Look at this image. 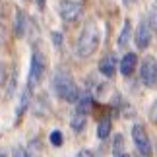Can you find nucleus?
<instances>
[{"label": "nucleus", "mask_w": 157, "mask_h": 157, "mask_svg": "<svg viewBox=\"0 0 157 157\" xmlns=\"http://www.w3.org/2000/svg\"><path fill=\"white\" fill-rule=\"evenodd\" d=\"M52 87H54V93H56L60 99L68 101V103H76V101L80 99L76 83H74L72 76L66 70H58L56 74H54V78H52Z\"/></svg>", "instance_id": "f257e3e1"}, {"label": "nucleus", "mask_w": 157, "mask_h": 157, "mask_svg": "<svg viewBox=\"0 0 157 157\" xmlns=\"http://www.w3.org/2000/svg\"><path fill=\"white\" fill-rule=\"evenodd\" d=\"M99 47V31H97V25L95 23H86L83 31L80 35L76 43V56L80 58H87L89 54H93Z\"/></svg>", "instance_id": "f03ea898"}, {"label": "nucleus", "mask_w": 157, "mask_h": 157, "mask_svg": "<svg viewBox=\"0 0 157 157\" xmlns=\"http://www.w3.org/2000/svg\"><path fill=\"white\" fill-rule=\"evenodd\" d=\"M45 68H47L45 56L39 51H35L31 54V66H29V87H35L41 80H43Z\"/></svg>", "instance_id": "7ed1b4c3"}, {"label": "nucleus", "mask_w": 157, "mask_h": 157, "mask_svg": "<svg viewBox=\"0 0 157 157\" xmlns=\"http://www.w3.org/2000/svg\"><path fill=\"white\" fill-rule=\"evenodd\" d=\"M140 78L146 87H155L157 86V62L153 56H146L140 66Z\"/></svg>", "instance_id": "20e7f679"}, {"label": "nucleus", "mask_w": 157, "mask_h": 157, "mask_svg": "<svg viewBox=\"0 0 157 157\" xmlns=\"http://www.w3.org/2000/svg\"><path fill=\"white\" fill-rule=\"evenodd\" d=\"M132 140H134L136 149L144 157H149V155H151V142H149L147 132H146V128H144L142 124H134V128H132Z\"/></svg>", "instance_id": "39448f33"}, {"label": "nucleus", "mask_w": 157, "mask_h": 157, "mask_svg": "<svg viewBox=\"0 0 157 157\" xmlns=\"http://www.w3.org/2000/svg\"><path fill=\"white\" fill-rule=\"evenodd\" d=\"M58 12L64 21H74L82 16V4L72 2V0H62L58 6Z\"/></svg>", "instance_id": "423d86ee"}, {"label": "nucleus", "mask_w": 157, "mask_h": 157, "mask_svg": "<svg viewBox=\"0 0 157 157\" xmlns=\"http://www.w3.org/2000/svg\"><path fill=\"white\" fill-rule=\"evenodd\" d=\"M151 37H153V31H151V25L147 23V20H144L140 25H138V31H136V47L138 49H147L149 43H151Z\"/></svg>", "instance_id": "0eeeda50"}, {"label": "nucleus", "mask_w": 157, "mask_h": 157, "mask_svg": "<svg viewBox=\"0 0 157 157\" xmlns=\"http://www.w3.org/2000/svg\"><path fill=\"white\" fill-rule=\"evenodd\" d=\"M136 64H138V56L134 52L124 54L122 60H120V72H122V76H132V74H134Z\"/></svg>", "instance_id": "6e6552de"}, {"label": "nucleus", "mask_w": 157, "mask_h": 157, "mask_svg": "<svg viewBox=\"0 0 157 157\" xmlns=\"http://www.w3.org/2000/svg\"><path fill=\"white\" fill-rule=\"evenodd\" d=\"M99 72L107 78H113L114 72H117V58L113 56V54H109V56H105L103 60L99 62Z\"/></svg>", "instance_id": "1a4fd4ad"}, {"label": "nucleus", "mask_w": 157, "mask_h": 157, "mask_svg": "<svg viewBox=\"0 0 157 157\" xmlns=\"http://www.w3.org/2000/svg\"><path fill=\"white\" fill-rule=\"evenodd\" d=\"M89 111H91V97H89V95H82V97L76 101V113L87 117Z\"/></svg>", "instance_id": "9d476101"}, {"label": "nucleus", "mask_w": 157, "mask_h": 157, "mask_svg": "<svg viewBox=\"0 0 157 157\" xmlns=\"http://www.w3.org/2000/svg\"><path fill=\"white\" fill-rule=\"evenodd\" d=\"M25 16H23V12L21 10H17L16 12V21H14V33L17 35V37H23V33H25Z\"/></svg>", "instance_id": "9b49d317"}, {"label": "nucleus", "mask_w": 157, "mask_h": 157, "mask_svg": "<svg viewBox=\"0 0 157 157\" xmlns=\"http://www.w3.org/2000/svg\"><path fill=\"white\" fill-rule=\"evenodd\" d=\"M130 33H132V25H130V21L126 20V21H124L122 31H120V37H118V49H124V47L128 45V41H130Z\"/></svg>", "instance_id": "f8f14e48"}, {"label": "nucleus", "mask_w": 157, "mask_h": 157, "mask_svg": "<svg viewBox=\"0 0 157 157\" xmlns=\"http://www.w3.org/2000/svg\"><path fill=\"white\" fill-rule=\"evenodd\" d=\"M122 153H124V138H122V134H117L114 142H113V155L120 157Z\"/></svg>", "instance_id": "ddd939ff"}, {"label": "nucleus", "mask_w": 157, "mask_h": 157, "mask_svg": "<svg viewBox=\"0 0 157 157\" xmlns=\"http://www.w3.org/2000/svg\"><path fill=\"white\" fill-rule=\"evenodd\" d=\"M86 114H78L76 113V117L72 118V122H70V126H72V130H76V132H82L83 128H86Z\"/></svg>", "instance_id": "4468645a"}, {"label": "nucleus", "mask_w": 157, "mask_h": 157, "mask_svg": "<svg viewBox=\"0 0 157 157\" xmlns=\"http://www.w3.org/2000/svg\"><path fill=\"white\" fill-rule=\"evenodd\" d=\"M109 132H111V120H101L99 126H97V136L101 140H105L109 136Z\"/></svg>", "instance_id": "2eb2a0df"}, {"label": "nucleus", "mask_w": 157, "mask_h": 157, "mask_svg": "<svg viewBox=\"0 0 157 157\" xmlns=\"http://www.w3.org/2000/svg\"><path fill=\"white\" fill-rule=\"evenodd\" d=\"M62 142H64V138H62V132H58V130H54L51 132V144L52 146H62Z\"/></svg>", "instance_id": "dca6fc26"}, {"label": "nucleus", "mask_w": 157, "mask_h": 157, "mask_svg": "<svg viewBox=\"0 0 157 157\" xmlns=\"http://www.w3.org/2000/svg\"><path fill=\"white\" fill-rule=\"evenodd\" d=\"M27 103H29V101H27V91L25 93H23V97H21V101H20V107H17V117H21V114H23V111H25V107H27Z\"/></svg>", "instance_id": "f3484780"}, {"label": "nucleus", "mask_w": 157, "mask_h": 157, "mask_svg": "<svg viewBox=\"0 0 157 157\" xmlns=\"http://www.w3.org/2000/svg\"><path fill=\"white\" fill-rule=\"evenodd\" d=\"M149 120H151L153 124H157V101L151 105V109H149Z\"/></svg>", "instance_id": "a211bd4d"}, {"label": "nucleus", "mask_w": 157, "mask_h": 157, "mask_svg": "<svg viewBox=\"0 0 157 157\" xmlns=\"http://www.w3.org/2000/svg\"><path fill=\"white\" fill-rule=\"evenodd\" d=\"M14 157H29V155H27V151L23 147H16L14 149Z\"/></svg>", "instance_id": "6ab92c4d"}, {"label": "nucleus", "mask_w": 157, "mask_h": 157, "mask_svg": "<svg viewBox=\"0 0 157 157\" xmlns=\"http://www.w3.org/2000/svg\"><path fill=\"white\" fill-rule=\"evenodd\" d=\"M78 157H93V153L89 151V149H82V151L78 153Z\"/></svg>", "instance_id": "aec40b11"}, {"label": "nucleus", "mask_w": 157, "mask_h": 157, "mask_svg": "<svg viewBox=\"0 0 157 157\" xmlns=\"http://www.w3.org/2000/svg\"><path fill=\"white\" fill-rule=\"evenodd\" d=\"M35 2H37V6H39V8H41V10H43V8H45V0H35Z\"/></svg>", "instance_id": "412c9836"}, {"label": "nucleus", "mask_w": 157, "mask_h": 157, "mask_svg": "<svg viewBox=\"0 0 157 157\" xmlns=\"http://www.w3.org/2000/svg\"><path fill=\"white\" fill-rule=\"evenodd\" d=\"M4 82V70H2V66H0V83Z\"/></svg>", "instance_id": "4be33fe9"}, {"label": "nucleus", "mask_w": 157, "mask_h": 157, "mask_svg": "<svg viewBox=\"0 0 157 157\" xmlns=\"http://www.w3.org/2000/svg\"><path fill=\"white\" fill-rule=\"evenodd\" d=\"M134 2H136V0H124V4H126V6H130V4H134Z\"/></svg>", "instance_id": "5701e85b"}, {"label": "nucleus", "mask_w": 157, "mask_h": 157, "mask_svg": "<svg viewBox=\"0 0 157 157\" xmlns=\"http://www.w3.org/2000/svg\"><path fill=\"white\" fill-rule=\"evenodd\" d=\"M0 157H8V155H6V153H4V151H0Z\"/></svg>", "instance_id": "b1692460"}, {"label": "nucleus", "mask_w": 157, "mask_h": 157, "mask_svg": "<svg viewBox=\"0 0 157 157\" xmlns=\"http://www.w3.org/2000/svg\"><path fill=\"white\" fill-rule=\"evenodd\" d=\"M120 157H132V155H128V153H122V155H120Z\"/></svg>", "instance_id": "393cba45"}, {"label": "nucleus", "mask_w": 157, "mask_h": 157, "mask_svg": "<svg viewBox=\"0 0 157 157\" xmlns=\"http://www.w3.org/2000/svg\"><path fill=\"white\" fill-rule=\"evenodd\" d=\"M0 41H2V27H0Z\"/></svg>", "instance_id": "a878e982"}]
</instances>
